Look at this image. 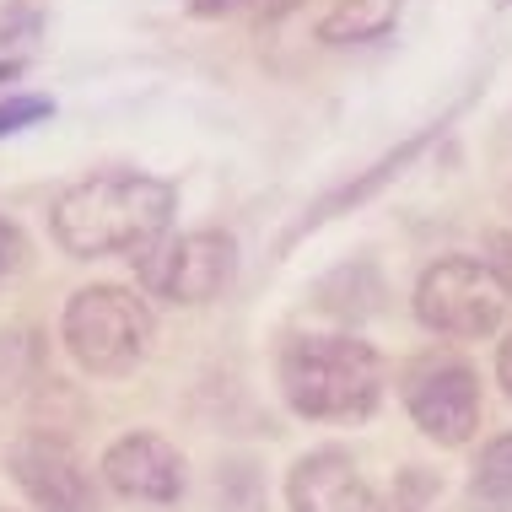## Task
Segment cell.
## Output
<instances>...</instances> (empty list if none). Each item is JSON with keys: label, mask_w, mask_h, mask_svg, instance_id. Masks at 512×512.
Returning <instances> with one entry per match:
<instances>
[{"label": "cell", "mask_w": 512, "mask_h": 512, "mask_svg": "<svg viewBox=\"0 0 512 512\" xmlns=\"http://www.w3.org/2000/svg\"><path fill=\"white\" fill-rule=\"evenodd\" d=\"M173 184L151 173H98L71 184L49 211V227L65 254L103 259V254H141L168 232Z\"/></svg>", "instance_id": "obj_1"}, {"label": "cell", "mask_w": 512, "mask_h": 512, "mask_svg": "<svg viewBox=\"0 0 512 512\" xmlns=\"http://www.w3.org/2000/svg\"><path fill=\"white\" fill-rule=\"evenodd\" d=\"M281 394L308 421H362L383 399V362L351 335H302L281 351Z\"/></svg>", "instance_id": "obj_2"}, {"label": "cell", "mask_w": 512, "mask_h": 512, "mask_svg": "<svg viewBox=\"0 0 512 512\" xmlns=\"http://www.w3.org/2000/svg\"><path fill=\"white\" fill-rule=\"evenodd\" d=\"M512 302V281L486 259H469V254H448L437 259L432 270L421 275L415 286V318H421L432 335L448 340H480L502 324Z\"/></svg>", "instance_id": "obj_3"}, {"label": "cell", "mask_w": 512, "mask_h": 512, "mask_svg": "<svg viewBox=\"0 0 512 512\" xmlns=\"http://www.w3.org/2000/svg\"><path fill=\"white\" fill-rule=\"evenodd\" d=\"M65 345L87 372H130L151 345V308L124 286H87L65 302Z\"/></svg>", "instance_id": "obj_4"}, {"label": "cell", "mask_w": 512, "mask_h": 512, "mask_svg": "<svg viewBox=\"0 0 512 512\" xmlns=\"http://www.w3.org/2000/svg\"><path fill=\"white\" fill-rule=\"evenodd\" d=\"M238 270V243L227 232H184L141 248V286L162 302H211Z\"/></svg>", "instance_id": "obj_5"}, {"label": "cell", "mask_w": 512, "mask_h": 512, "mask_svg": "<svg viewBox=\"0 0 512 512\" xmlns=\"http://www.w3.org/2000/svg\"><path fill=\"white\" fill-rule=\"evenodd\" d=\"M405 405L421 432L459 448V442L475 437V421H480V378L459 356H426L405 378Z\"/></svg>", "instance_id": "obj_6"}, {"label": "cell", "mask_w": 512, "mask_h": 512, "mask_svg": "<svg viewBox=\"0 0 512 512\" xmlns=\"http://www.w3.org/2000/svg\"><path fill=\"white\" fill-rule=\"evenodd\" d=\"M11 475L27 491L38 512H98V491H92L87 469L60 437L27 432L11 448Z\"/></svg>", "instance_id": "obj_7"}, {"label": "cell", "mask_w": 512, "mask_h": 512, "mask_svg": "<svg viewBox=\"0 0 512 512\" xmlns=\"http://www.w3.org/2000/svg\"><path fill=\"white\" fill-rule=\"evenodd\" d=\"M103 480L130 502H151L168 507L184 496V459H178L173 442L151 437V432H130L103 453Z\"/></svg>", "instance_id": "obj_8"}, {"label": "cell", "mask_w": 512, "mask_h": 512, "mask_svg": "<svg viewBox=\"0 0 512 512\" xmlns=\"http://www.w3.org/2000/svg\"><path fill=\"white\" fill-rule=\"evenodd\" d=\"M286 496H292V512H378V496L367 491V480L340 448H318L297 459Z\"/></svg>", "instance_id": "obj_9"}, {"label": "cell", "mask_w": 512, "mask_h": 512, "mask_svg": "<svg viewBox=\"0 0 512 512\" xmlns=\"http://www.w3.org/2000/svg\"><path fill=\"white\" fill-rule=\"evenodd\" d=\"M399 17V0H335L318 22V38L324 44H372L383 38Z\"/></svg>", "instance_id": "obj_10"}, {"label": "cell", "mask_w": 512, "mask_h": 512, "mask_svg": "<svg viewBox=\"0 0 512 512\" xmlns=\"http://www.w3.org/2000/svg\"><path fill=\"white\" fill-rule=\"evenodd\" d=\"M469 507L475 512H512V432H502L496 442H486L469 480Z\"/></svg>", "instance_id": "obj_11"}, {"label": "cell", "mask_w": 512, "mask_h": 512, "mask_svg": "<svg viewBox=\"0 0 512 512\" xmlns=\"http://www.w3.org/2000/svg\"><path fill=\"white\" fill-rule=\"evenodd\" d=\"M432 496H437V480L421 475V469H405V480H399L389 512H432Z\"/></svg>", "instance_id": "obj_12"}, {"label": "cell", "mask_w": 512, "mask_h": 512, "mask_svg": "<svg viewBox=\"0 0 512 512\" xmlns=\"http://www.w3.org/2000/svg\"><path fill=\"white\" fill-rule=\"evenodd\" d=\"M49 114H54L49 98H6L0 103V135H17V130H27V124H38Z\"/></svg>", "instance_id": "obj_13"}, {"label": "cell", "mask_w": 512, "mask_h": 512, "mask_svg": "<svg viewBox=\"0 0 512 512\" xmlns=\"http://www.w3.org/2000/svg\"><path fill=\"white\" fill-rule=\"evenodd\" d=\"M17 259H22V232L11 227L6 216H0V275H11V270H17Z\"/></svg>", "instance_id": "obj_14"}, {"label": "cell", "mask_w": 512, "mask_h": 512, "mask_svg": "<svg viewBox=\"0 0 512 512\" xmlns=\"http://www.w3.org/2000/svg\"><path fill=\"white\" fill-rule=\"evenodd\" d=\"M238 6H248V0H195L200 17H211V11H238Z\"/></svg>", "instance_id": "obj_15"}, {"label": "cell", "mask_w": 512, "mask_h": 512, "mask_svg": "<svg viewBox=\"0 0 512 512\" xmlns=\"http://www.w3.org/2000/svg\"><path fill=\"white\" fill-rule=\"evenodd\" d=\"M502 383H507V394H512V340L502 345Z\"/></svg>", "instance_id": "obj_16"}, {"label": "cell", "mask_w": 512, "mask_h": 512, "mask_svg": "<svg viewBox=\"0 0 512 512\" xmlns=\"http://www.w3.org/2000/svg\"><path fill=\"white\" fill-rule=\"evenodd\" d=\"M17 71H22L17 60H0V81H11V76H17Z\"/></svg>", "instance_id": "obj_17"}]
</instances>
